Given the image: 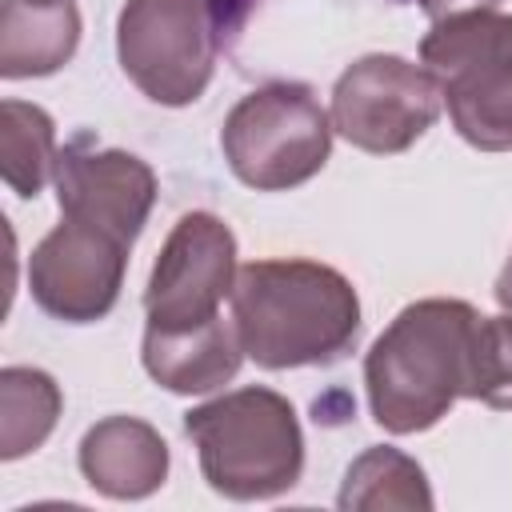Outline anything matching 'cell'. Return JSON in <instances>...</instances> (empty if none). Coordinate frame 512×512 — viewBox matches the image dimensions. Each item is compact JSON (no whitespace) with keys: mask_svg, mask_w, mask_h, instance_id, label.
Wrapping results in <instances>:
<instances>
[{"mask_svg":"<svg viewBox=\"0 0 512 512\" xmlns=\"http://www.w3.org/2000/svg\"><path fill=\"white\" fill-rule=\"evenodd\" d=\"M80 44L76 0H0V76H52Z\"/></svg>","mask_w":512,"mask_h":512,"instance_id":"cell-12","label":"cell"},{"mask_svg":"<svg viewBox=\"0 0 512 512\" xmlns=\"http://www.w3.org/2000/svg\"><path fill=\"white\" fill-rule=\"evenodd\" d=\"M232 328L260 368L332 364L360 336V296L320 260H252L236 272Z\"/></svg>","mask_w":512,"mask_h":512,"instance_id":"cell-1","label":"cell"},{"mask_svg":"<svg viewBox=\"0 0 512 512\" xmlns=\"http://www.w3.org/2000/svg\"><path fill=\"white\" fill-rule=\"evenodd\" d=\"M336 504L344 512H380V508L384 512L388 508L428 512L436 500H432V488H428L424 468L408 452L388 448V444H376V448H364L348 464Z\"/></svg>","mask_w":512,"mask_h":512,"instance_id":"cell-14","label":"cell"},{"mask_svg":"<svg viewBox=\"0 0 512 512\" xmlns=\"http://www.w3.org/2000/svg\"><path fill=\"white\" fill-rule=\"evenodd\" d=\"M64 412L60 384L40 368H4L0 372V460H20L36 452Z\"/></svg>","mask_w":512,"mask_h":512,"instance_id":"cell-16","label":"cell"},{"mask_svg":"<svg viewBox=\"0 0 512 512\" xmlns=\"http://www.w3.org/2000/svg\"><path fill=\"white\" fill-rule=\"evenodd\" d=\"M480 312L464 300H416L376 336L364 356L372 420L392 436H412L472 396V340Z\"/></svg>","mask_w":512,"mask_h":512,"instance_id":"cell-2","label":"cell"},{"mask_svg":"<svg viewBox=\"0 0 512 512\" xmlns=\"http://www.w3.org/2000/svg\"><path fill=\"white\" fill-rule=\"evenodd\" d=\"M420 64L440 84L476 68L512 64V16L488 4L436 16L428 36L420 40Z\"/></svg>","mask_w":512,"mask_h":512,"instance_id":"cell-13","label":"cell"},{"mask_svg":"<svg viewBox=\"0 0 512 512\" xmlns=\"http://www.w3.org/2000/svg\"><path fill=\"white\" fill-rule=\"evenodd\" d=\"M56 124L40 104L4 100L0 104V176L4 184L32 200L56 176Z\"/></svg>","mask_w":512,"mask_h":512,"instance_id":"cell-17","label":"cell"},{"mask_svg":"<svg viewBox=\"0 0 512 512\" xmlns=\"http://www.w3.org/2000/svg\"><path fill=\"white\" fill-rule=\"evenodd\" d=\"M496 300H500V308H508V312H512V256H508L504 272L496 276Z\"/></svg>","mask_w":512,"mask_h":512,"instance_id":"cell-21","label":"cell"},{"mask_svg":"<svg viewBox=\"0 0 512 512\" xmlns=\"http://www.w3.org/2000/svg\"><path fill=\"white\" fill-rule=\"evenodd\" d=\"M132 244L60 216V224L32 248L28 256V288L32 300L64 324H96L104 320L124 288Z\"/></svg>","mask_w":512,"mask_h":512,"instance_id":"cell-8","label":"cell"},{"mask_svg":"<svg viewBox=\"0 0 512 512\" xmlns=\"http://www.w3.org/2000/svg\"><path fill=\"white\" fill-rule=\"evenodd\" d=\"M200 472L228 500H272L296 488L304 472V432L288 396L272 388H236L184 416Z\"/></svg>","mask_w":512,"mask_h":512,"instance_id":"cell-3","label":"cell"},{"mask_svg":"<svg viewBox=\"0 0 512 512\" xmlns=\"http://www.w3.org/2000/svg\"><path fill=\"white\" fill-rule=\"evenodd\" d=\"M488 408H512V312L480 316L472 340V396Z\"/></svg>","mask_w":512,"mask_h":512,"instance_id":"cell-18","label":"cell"},{"mask_svg":"<svg viewBox=\"0 0 512 512\" xmlns=\"http://www.w3.org/2000/svg\"><path fill=\"white\" fill-rule=\"evenodd\" d=\"M144 372L176 392V396H204L224 388L244 360V348L236 340V328L216 316L204 324H180V328H144L140 348Z\"/></svg>","mask_w":512,"mask_h":512,"instance_id":"cell-10","label":"cell"},{"mask_svg":"<svg viewBox=\"0 0 512 512\" xmlns=\"http://www.w3.org/2000/svg\"><path fill=\"white\" fill-rule=\"evenodd\" d=\"M440 80L404 56L372 52L348 64L332 88V132L372 156H396L412 148L440 116Z\"/></svg>","mask_w":512,"mask_h":512,"instance_id":"cell-6","label":"cell"},{"mask_svg":"<svg viewBox=\"0 0 512 512\" xmlns=\"http://www.w3.org/2000/svg\"><path fill=\"white\" fill-rule=\"evenodd\" d=\"M452 128L480 152H512V64L476 68L440 84Z\"/></svg>","mask_w":512,"mask_h":512,"instance_id":"cell-15","label":"cell"},{"mask_svg":"<svg viewBox=\"0 0 512 512\" xmlns=\"http://www.w3.org/2000/svg\"><path fill=\"white\" fill-rule=\"evenodd\" d=\"M220 48L212 0H124L116 56L124 76L156 104L184 108L204 96Z\"/></svg>","mask_w":512,"mask_h":512,"instance_id":"cell-5","label":"cell"},{"mask_svg":"<svg viewBox=\"0 0 512 512\" xmlns=\"http://www.w3.org/2000/svg\"><path fill=\"white\" fill-rule=\"evenodd\" d=\"M220 148L240 184L256 192H288L328 164L332 116L308 84L276 80L236 100L224 116Z\"/></svg>","mask_w":512,"mask_h":512,"instance_id":"cell-4","label":"cell"},{"mask_svg":"<svg viewBox=\"0 0 512 512\" xmlns=\"http://www.w3.org/2000/svg\"><path fill=\"white\" fill-rule=\"evenodd\" d=\"M236 236L212 212H188L168 232L148 288L144 312L152 328L204 324L220 316L224 296L236 288Z\"/></svg>","mask_w":512,"mask_h":512,"instance_id":"cell-7","label":"cell"},{"mask_svg":"<svg viewBox=\"0 0 512 512\" xmlns=\"http://www.w3.org/2000/svg\"><path fill=\"white\" fill-rule=\"evenodd\" d=\"M432 20L436 16H444V12H456V8H476V4H488V8H496V0H416Z\"/></svg>","mask_w":512,"mask_h":512,"instance_id":"cell-20","label":"cell"},{"mask_svg":"<svg viewBox=\"0 0 512 512\" xmlns=\"http://www.w3.org/2000/svg\"><path fill=\"white\" fill-rule=\"evenodd\" d=\"M396 4H404V0H396Z\"/></svg>","mask_w":512,"mask_h":512,"instance_id":"cell-22","label":"cell"},{"mask_svg":"<svg viewBox=\"0 0 512 512\" xmlns=\"http://www.w3.org/2000/svg\"><path fill=\"white\" fill-rule=\"evenodd\" d=\"M252 0H212V12H216V24H220V36H224V28H236L240 24V16H244V8H248Z\"/></svg>","mask_w":512,"mask_h":512,"instance_id":"cell-19","label":"cell"},{"mask_svg":"<svg viewBox=\"0 0 512 512\" xmlns=\"http://www.w3.org/2000/svg\"><path fill=\"white\" fill-rule=\"evenodd\" d=\"M56 200L60 216L92 224L124 244H136L156 204V172L120 148L72 144L56 156Z\"/></svg>","mask_w":512,"mask_h":512,"instance_id":"cell-9","label":"cell"},{"mask_svg":"<svg viewBox=\"0 0 512 512\" xmlns=\"http://www.w3.org/2000/svg\"><path fill=\"white\" fill-rule=\"evenodd\" d=\"M84 480L112 500H144L168 480V444L140 416H104L80 440Z\"/></svg>","mask_w":512,"mask_h":512,"instance_id":"cell-11","label":"cell"}]
</instances>
